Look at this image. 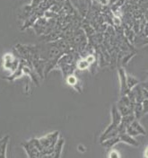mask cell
I'll return each mask as SVG.
<instances>
[{
    "label": "cell",
    "instance_id": "cell-19",
    "mask_svg": "<svg viewBox=\"0 0 148 158\" xmlns=\"http://www.w3.org/2000/svg\"><path fill=\"white\" fill-rule=\"evenodd\" d=\"M113 21H114V23H115V24H116V25H119V24H120V20L118 19L117 17H115Z\"/></svg>",
    "mask_w": 148,
    "mask_h": 158
},
{
    "label": "cell",
    "instance_id": "cell-18",
    "mask_svg": "<svg viewBox=\"0 0 148 158\" xmlns=\"http://www.w3.org/2000/svg\"><path fill=\"white\" fill-rule=\"evenodd\" d=\"M85 60L88 62L89 65H92V63H94V61H95V59H94V57L92 56V55H89L88 57L85 59Z\"/></svg>",
    "mask_w": 148,
    "mask_h": 158
},
{
    "label": "cell",
    "instance_id": "cell-6",
    "mask_svg": "<svg viewBox=\"0 0 148 158\" xmlns=\"http://www.w3.org/2000/svg\"><path fill=\"white\" fill-rule=\"evenodd\" d=\"M60 56H61V51L56 45L52 44L48 50V58L49 61L53 63V61H57Z\"/></svg>",
    "mask_w": 148,
    "mask_h": 158
},
{
    "label": "cell",
    "instance_id": "cell-1",
    "mask_svg": "<svg viewBox=\"0 0 148 158\" xmlns=\"http://www.w3.org/2000/svg\"><path fill=\"white\" fill-rule=\"evenodd\" d=\"M59 138V132L56 131L54 133H50L48 136L39 138L40 152H41V157H51L54 147Z\"/></svg>",
    "mask_w": 148,
    "mask_h": 158
},
{
    "label": "cell",
    "instance_id": "cell-7",
    "mask_svg": "<svg viewBox=\"0 0 148 158\" xmlns=\"http://www.w3.org/2000/svg\"><path fill=\"white\" fill-rule=\"evenodd\" d=\"M119 139L121 142H125L126 144H128L129 146H134V147H138L139 143L134 138V137H131L130 135H128L127 132L121 133L118 135Z\"/></svg>",
    "mask_w": 148,
    "mask_h": 158
},
{
    "label": "cell",
    "instance_id": "cell-8",
    "mask_svg": "<svg viewBox=\"0 0 148 158\" xmlns=\"http://www.w3.org/2000/svg\"><path fill=\"white\" fill-rule=\"evenodd\" d=\"M64 139L63 138H59L58 139L55 147H54V149H53V153H52V156L51 157L54 158H59L60 157V154H61V151H62V148H63V146H64Z\"/></svg>",
    "mask_w": 148,
    "mask_h": 158
},
{
    "label": "cell",
    "instance_id": "cell-4",
    "mask_svg": "<svg viewBox=\"0 0 148 158\" xmlns=\"http://www.w3.org/2000/svg\"><path fill=\"white\" fill-rule=\"evenodd\" d=\"M23 147L24 148V150L26 151L27 155L29 157H41V153L37 147L32 143L31 140L27 141L25 143L23 144Z\"/></svg>",
    "mask_w": 148,
    "mask_h": 158
},
{
    "label": "cell",
    "instance_id": "cell-11",
    "mask_svg": "<svg viewBox=\"0 0 148 158\" xmlns=\"http://www.w3.org/2000/svg\"><path fill=\"white\" fill-rule=\"evenodd\" d=\"M118 142H120V139H119V137H118V136H116V137H112V138H107V139L101 141V145H102L103 147L110 148H112V147H114L116 144H118Z\"/></svg>",
    "mask_w": 148,
    "mask_h": 158
},
{
    "label": "cell",
    "instance_id": "cell-16",
    "mask_svg": "<svg viewBox=\"0 0 148 158\" xmlns=\"http://www.w3.org/2000/svg\"><path fill=\"white\" fill-rule=\"evenodd\" d=\"M76 67L80 70H85V69H87L90 67V65H89L88 62L85 59H80L76 63Z\"/></svg>",
    "mask_w": 148,
    "mask_h": 158
},
{
    "label": "cell",
    "instance_id": "cell-9",
    "mask_svg": "<svg viewBox=\"0 0 148 158\" xmlns=\"http://www.w3.org/2000/svg\"><path fill=\"white\" fill-rule=\"evenodd\" d=\"M111 118H112L111 123L114 124V125L118 126L119 123H120V120H121L122 116H121L120 112L118 111V110L117 109V106H116V105H113L112 108H111Z\"/></svg>",
    "mask_w": 148,
    "mask_h": 158
},
{
    "label": "cell",
    "instance_id": "cell-13",
    "mask_svg": "<svg viewBox=\"0 0 148 158\" xmlns=\"http://www.w3.org/2000/svg\"><path fill=\"white\" fill-rule=\"evenodd\" d=\"M130 125H131V126H132L134 128H136L138 132H139V134H140V135H146V132L145 128L142 127V125L138 122L137 119H134V120L130 123Z\"/></svg>",
    "mask_w": 148,
    "mask_h": 158
},
{
    "label": "cell",
    "instance_id": "cell-2",
    "mask_svg": "<svg viewBox=\"0 0 148 158\" xmlns=\"http://www.w3.org/2000/svg\"><path fill=\"white\" fill-rule=\"evenodd\" d=\"M134 102H131V100L128 98V95H122V98L119 100L117 104V109L120 112L121 116H127L133 113V107Z\"/></svg>",
    "mask_w": 148,
    "mask_h": 158
},
{
    "label": "cell",
    "instance_id": "cell-17",
    "mask_svg": "<svg viewBox=\"0 0 148 158\" xmlns=\"http://www.w3.org/2000/svg\"><path fill=\"white\" fill-rule=\"evenodd\" d=\"M108 156L109 157H111V158L121 157V156L118 154V151H116V150H110Z\"/></svg>",
    "mask_w": 148,
    "mask_h": 158
},
{
    "label": "cell",
    "instance_id": "cell-12",
    "mask_svg": "<svg viewBox=\"0 0 148 158\" xmlns=\"http://www.w3.org/2000/svg\"><path fill=\"white\" fill-rule=\"evenodd\" d=\"M54 45H56L61 52H68V51H70V45H69V43L68 41L64 40L57 41Z\"/></svg>",
    "mask_w": 148,
    "mask_h": 158
},
{
    "label": "cell",
    "instance_id": "cell-5",
    "mask_svg": "<svg viewBox=\"0 0 148 158\" xmlns=\"http://www.w3.org/2000/svg\"><path fill=\"white\" fill-rule=\"evenodd\" d=\"M118 77L120 79V94L121 95H125L129 92V89L127 85V74L123 69L118 70Z\"/></svg>",
    "mask_w": 148,
    "mask_h": 158
},
{
    "label": "cell",
    "instance_id": "cell-10",
    "mask_svg": "<svg viewBox=\"0 0 148 158\" xmlns=\"http://www.w3.org/2000/svg\"><path fill=\"white\" fill-rule=\"evenodd\" d=\"M9 137L6 136L5 138L0 139V158L6 157V149L8 144Z\"/></svg>",
    "mask_w": 148,
    "mask_h": 158
},
{
    "label": "cell",
    "instance_id": "cell-3",
    "mask_svg": "<svg viewBox=\"0 0 148 158\" xmlns=\"http://www.w3.org/2000/svg\"><path fill=\"white\" fill-rule=\"evenodd\" d=\"M3 61H4L3 66L5 69L12 72V74L18 69L20 65L17 59H15L12 54H6L3 57Z\"/></svg>",
    "mask_w": 148,
    "mask_h": 158
},
{
    "label": "cell",
    "instance_id": "cell-15",
    "mask_svg": "<svg viewBox=\"0 0 148 158\" xmlns=\"http://www.w3.org/2000/svg\"><path fill=\"white\" fill-rule=\"evenodd\" d=\"M67 82H68V84L69 85L74 86V87H76L77 86V84H78V79L76 78V76L70 74L68 77V78H67Z\"/></svg>",
    "mask_w": 148,
    "mask_h": 158
},
{
    "label": "cell",
    "instance_id": "cell-14",
    "mask_svg": "<svg viewBox=\"0 0 148 158\" xmlns=\"http://www.w3.org/2000/svg\"><path fill=\"white\" fill-rule=\"evenodd\" d=\"M139 84V81L135 77H131V76H127V85L129 90L133 89L136 85H138Z\"/></svg>",
    "mask_w": 148,
    "mask_h": 158
}]
</instances>
